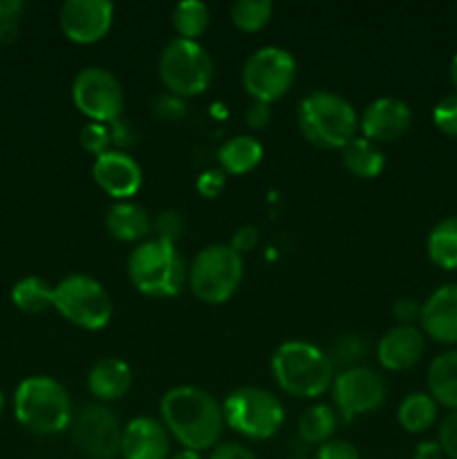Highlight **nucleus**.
I'll use <instances>...</instances> for the list:
<instances>
[{"label":"nucleus","mask_w":457,"mask_h":459,"mask_svg":"<svg viewBox=\"0 0 457 459\" xmlns=\"http://www.w3.org/2000/svg\"><path fill=\"white\" fill-rule=\"evenodd\" d=\"M133 385V370L124 359L108 357L94 363L88 372V390L97 402L108 403L125 397Z\"/></svg>","instance_id":"aec40b11"},{"label":"nucleus","mask_w":457,"mask_h":459,"mask_svg":"<svg viewBox=\"0 0 457 459\" xmlns=\"http://www.w3.org/2000/svg\"><path fill=\"white\" fill-rule=\"evenodd\" d=\"M258 240H260L258 229H255L254 224H242V227H237L236 233H233L231 249L237 251L240 255H245L258 247Z\"/></svg>","instance_id":"ea45409f"},{"label":"nucleus","mask_w":457,"mask_h":459,"mask_svg":"<svg viewBox=\"0 0 457 459\" xmlns=\"http://www.w3.org/2000/svg\"><path fill=\"white\" fill-rule=\"evenodd\" d=\"M264 148L251 134H236L227 139L218 151L220 169L227 175H245L263 161Z\"/></svg>","instance_id":"4be33fe9"},{"label":"nucleus","mask_w":457,"mask_h":459,"mask_svg":"<svg viewBox=\"0 0 457 459\" xmlns=\"http://www.w3.org/2000/svg\"><path fill=\"white\" fill-rule=\"evenodd\" d=\"M22 9L25 4L21 0H0V43L16 39Z\"/></svg>","instance_id":"f704fd0d"},{"label":"nucleus","mask_w":457,"mask_h":459,"mask_svg":"<svg viewBox=\"0 0 457 459\" xmlns=\"http://www.w3.org/2000/svg\"><path fill=\"white\" fill-rule=\"evenodd\" d=\"M451 79H453V85L457 88V52H455V56H453V61H451Z\"/></svg>","instance_id":"49530a36"},{"label":"nucleus","mask_w":457,"mask_h":459,"mask_svg":"<svg viewBox=\"0 0 457 459\" xmlns=\"http://www.w3.org/2000/svg\"><path fill=\"white\" fill-rule=\"evenodd\" d=\"M392 316L397 318V325H415L421 318V303L403 296L392 305Z\"/></svg>","instance_id":"a19ab883"},{"label":"nucleus","mask_w":457,"mask_h":459,"mask_svg":"<svg viewBox=\"0 0 457 459\" xmlns=\"http://www.w3.org/2000/svg\"><path fill=\"white\" fill-rule=\"evenodd\" d=\"M79 143L85 152H90V155L94 157L103 155V152L110 151V143H112L110 126L90 121V124H85L83 128H81Z\"/></svg>","instance_id":"2f4dec72"},{"label":"nucleus","mask_w":457,"mask_h":459,"mask_svg":"<svg viewBox=\"0 0 457 459\" xmlns=\"http://www.w3.org/2000/svg\"><path fill=\"white\" fill-rule=\"evenodd\" d=\"M152 231L157 233V240L177 242L184 233V220L177 211H161L155 220H152Z\"/></svg>","instance_id":"72a5a7b5"},{"label":"nucleus","mask_w":457,"mask_h":459,"mask_svg":"<svg viewBox=\"0 0 457 459\" xmlns=\"http://www.w3.org/2000/svg\"><path fill=\"white\" fill-rule=\"evenodd\" d=\"M121 459H170V433L161 420H130L121 435Z\"/></svg>","instance_id":"f3484780"},{"label":"nucleus","mask_w":457,"mask_h":459,"mask_svg":"<svg viewBox=\"0 0 457 459\" xmlns=\"http://www.w3.org/2000/svg\"><path fill=\"white\" fill-rule=\"evenodd\" d=\"M278 388L296 399H316L332 388L334 366L325 350L307 341H287L272 357Z\"/></svg>","instance_id":"f03ea898"},{"label":"nucleus","mask_w":457,"mask_h":459,"mask_svg":"<svg viewBox=\"0 0 457 459\" xmlns=\"http://www.w3.org/2000/svg\"><path fill=\"white\" fill-rule=\"evenodd\" d=\"M428 394L442 406L457 411V350H446L430 361Z\"/></svg>","instance_id":"5701e85b"},{"label":"nucleus","mask_w":457,"mask_h":459,"mask_svg":"<svg viewBox=\"0 0 457 459\" xmlns=\"http://www.w3.org/2000/svg\"><path fill=\"white\" fill-rule=\"evenodd\" d=\"M437 406L439 403L428 393H410L399 403L397 420L408 433H426L437 420Z\"/></svg>","instance_id":"393cba45"},{"label":"nucleus","mask_w":457,"mask_h":459,"mask_svg":"<svg viewBox=\"0 0 457 459\" xmlns=\"http://www.w3.org/2000/svg\"><path fill=\"white\" fill-rule=\"evenodd\" d=\"M161 424L186 451H209L224 433V411L218 399L197 385H175L161 397Z\"/></svg>","instance_id":"f257e3e1"},{"label":"nucleus","mask_w":457,"mask_h":459,"mask_svg":"<svg viewBox=\"0 0 457 459\" xmlns=\"http://www.w3.org/2000/svg\"><path fill=\"white\" fill-rule=\"evenodd\" d=\"M106 229L119 242H143L152 231V220L148 211L134 202H115L106 213Z\"/></svg>","instance_id":"412c9836"},{"label":"nucleus","mask_w":457,"mask_h":459,"mask_svg":"<svg viewBox=\"0 0 457 459\" xmlns=\"http://www.w3.org/2000/svg\"><path fill=\"white\" fill-rule=\"evenodd\" d=\"M242 88L254 101L272 106L289 92L296 81V58L278 45L255 49L242 65Z\"/></svg>","instance_id":"9d476101"},{"label":"nucleus","mask_w":457,"mask_h":459,"mask_svg":"<svg viewBox=\"0 0 457 459\" xmlns=\"http://www.w3.org/2000/svg\"><path fill=\"white\" fill-rule=\"evenodd\" d=\"M330 390L336 411L343 415L345 421L379 411L385 402V393H388L379 372L366 366L341 370L332 381Z\"/></svg>","instance_id":"ddd939ff"},{"label":"nucleus","mask_w":457,"mask_h":459,"mask_svg":"<svg viewBox=\"0 0 457 459\" xmlns=\"http://www.w3.org/2000/svg\"><path fill=\"white\" fill-rule=\"evenodd\" d=\"M3 408H4V394L0 393V415H3Z\"/></svg>","instance_id":"de8ad7c7"},{"label":"nucleus","mask_w":457,"mask_h":459,"mask_svg":"<svg viewBox=\"0 0 457 459\" xmlns=\"http://www.w3.org/2000/svg\"><path fill=\"white\" fill-rule=\"evenodd\" d=\"M442 446L437 444V439H426V442H419L415 448V455L412 459H442Z\"/></svg>","instance_id":"c03bdc74"},{"label":"nucleus","mask_w":457,"mask_h":459,"mask_svg":"<svg viewBox=\"0 0 457 459\" xmlns=\"http://www.w3.org/2000/svg\"><path fill=\"white\" fill-rule=\"evenodd\" d=\"M433 121L444 134L457 137V92L439 99L437 106L433 108Z\"/></svg>","instance_id":"473e14b6"},{"label":"nucleus","mask_w":457,"mask_h":459,"mask_svg":"<svg viewBox=\"0 0 457 459\" xmlns=\"http://www.w3.org/2000/svg\"><path fill=\"white\" fill-rule=\"evenodd\" d=\"M245 121L251 130H264L272 124V106L263 101H251L245 112Z\"/></svg>","instance_id":"79ce46f5"},{"label":"nucleus","mask_w":457,"mask_h":459,"mask_svg":"<svg viewBox=\"0 0 457 459\" xmlns=\"http://www.w3.org/2000/svg\"><path fill=\"white\" fill-rule=\"evenodd\" d=\"M316 459H361L354 444L345 442V439H330V442L318 446Z\"/></svg>","instance_id":"58836bf2"},{"label":"nucleus","mask_w":457,"mask_h":459,"mask_svg":"<svg viewBox=\"0 0 457 459\" xmlns=\"http://www.w3.org/2000/svg\"><path fill=\"white\" fill-rule=\"evenodd\" d=\"M426 251L437 267L457 269V215H446L430 229Z\"/></svg>","instance_id":"a878e982"},{"label":"nucleus","mask_w":457,"mask_h":459,"mask_svg":"<svg viewBox=\"0 0 457 459\" xmlns=\"http://www.w3.org/2000/svg\"><path fill=\"white\" fill-rule=\"evenodd\" d=\"M128 278L143 296L173 299L186 287L188 267L173 242L151 238L130 251Z\"/></svg>","instance_id":"20e7f679"},{"label":"nucleus","mask_w":457,"mask_h":459,"mask_svg":"<svg viewBox=\"0 0 457 459\" xmlns=\"http://www.w3.org/2000/svg\"><path fill=\"white\" fill-rule=\"evenodd\" d=\"M363 354H366V343H363L361 336L343 334L332 343L327 357H330L332 366L334 368L339 366L341 370H348V368H354V363H357Z\"/></svg>","instance_id":"7c9ffc66"},{"label":"nucleus","mask_w":457,"mask_h":459,"mask_svg":"<svg viewBox=\"0 0 457 459\" xmlns=\"http://www.w3.org/2000/svg\"><path fill=\"white\" fill-rule=\"evenodd\" d=\"M298 128L314 146L341 151L357 137L358 115L352 103L341 94L314 90L305 94L298 106Z\"/></svg>","instance_id":"39448f33"},{"label":"nucleus","mask_w":457,"mask_h":459,"mask_svg":"<svg viewBox=\"0 0 457 459\" xmlns=\"http://www.w3.org/2000/svg\"><path fill=\"white\" fill-rule=\"evenodd\" d=\"M227 178L228 175L224 173L222 169L204 170V173H200V178H197L195 182L197 193H200L202 197H206V200H213V197H218L220 193L224 191V186H227Z\"/></svg>","instance_id":"4c0bfd02"},{"label":"nucleus","mask_w":457,"mask_h":459,"mask_svg":"<svg viewBox=\"0 0 457 459\" xmlns=\"http://www.w3.org/2000/svg\"><path fill=\"white\" fill-rule=\"evenodd\" d=\"M152 115L161 121H179L186 115V101L175 94H161L152 101Z\"/></svg>","instance_id":"c9c22d12"},{"label":"nucleus","mask_w":457,"mask_h":459,"mask_svg":"<svg viewBox=\"0 0 457 459\" xmlns=\"http://www.w3.org/2000/svg\"><path fill=\"white\" fill-rule=\"evenodd\" d=\"M341 160H343V166L354 175V178L361 179H372L384 170L385 155L379 148V143L370 142L361 134V137H354L352 142L345 143L341 148Z\"/></svg>","instance_id":"b1692460"},{"label":"nucleus","mask_w":457,"mask_h":459,"mask_svg":"<svg viewBox=\"0 0 457 459\" xmlns=\"http://www.w3.org/2000/svg\"><path fill=\"white\" fill-rule=\"evenodd\" d=\"M412 124V110L403 99L379 97L367 103L358 119V128L366 139L375 143H390L401 137Z\"/></svg>","instance_id":"2eb2a0df"},{"label":"nucleus","mask_w":457,"mask_h":459,"mask_svg":"<svg viewBox=\"0 0 457 459\" xmlns=\"http://www.w3.org/2000/svg\"><path fill=\"white\" fill-rule=\"evenodd\" d=\"M437 444L446 457L457 459V411H451L442 420L437 430Z\"/></svg>","instance_id":"e433bc0d"},{"label":"nucleus","mask_w":457,"mask_h":459,"mask_svg":"<svg viewBox=\"0 0 457 459\" xmlns=\"http://www.w3.org/2000/svg\"><path fill=\"white\" fill-rule=\"evenodd\" d=\"M273 16V4L269 0H237L231 4V22L240 31L264 30Z\"/></svg>","instance_id":"c756f323"},{"label":"nucleus","mask_w":457,"mask_h":459,"mask_svg":"<svg viewBox=\"0 0 457 459\" xmlns=\"http://www.w3.org/2000/svg\"><path fill=\"white\" fill-rule=\"evenodd\" d=\"M245 276V263L231 245H209L188 264V290L206 305H222L231 299Z\"/></svg>","instance_id":"423d86ee"},{"label":"nucleus","mask_w":457,"mask_h":459,"mask_svg":"<svg viewBox=\"0 0 457 459\" xmlns=\"http://www.w3.org/2000/svg\"><path fill=\"white\" fill-rule=\"evenodd\" d=\"M13 415L34 435H58L70 429L74 412L65 385L54 377H27L13 393Z\"/></svg>","instance_id":"7ed1b4c3"},{"label":"nucleus","mask_w":457,"mask_h":459,"mask_svg":"<svg viewBox=\"0 0 457 459\" xmlns=\"http://www.w3.org/2000/svg\"><path fill=\"white\" fill-rule=\"evenodd\" d=\"M12 303L21 312L40 314L54 307V285L40 276H25L12 287Z\"/></svg>","instance_id":"bb28decb"},{"label":"nucleus","mask_w":457,"mask_h":459,"mask_svg":"<svg viewBox=\"0 0 457 459\" xmlns=\"http://www.w3.org/2000/svg\"><path fill=\"white\" fill-rule=\"evenodd\" d=\"M421 332L444 345L457 343V282L437 287L421 303Z\"/></svg>","instance_id":"a211bd4d"},{"label":"nucleus","mask_w":457,"mask_h":459,"mask_svg":"<svg viewBox=\"0 0 457 459\" xmlns=\"http://www.w3.org/2000/svg\"><path fill=\"white\" fill-rule=\"evenodd\" d=\"M115 7L108 0H67L58 12L61 30L72 43L92 45L108 34Z\"/></svg>","instance_id":"4468645a"},{"label":"nucleus","mask_w":457,"mask_h":459,"mask_svg":"<svg viewBox=\"0 0 457 459\" xmlns=\"http://www.w3.org/2000/svg\"><path fill=\"white\" fill-rule=\"evenodd\" d=\"M70 429L74 444L88 457L115 459L121 455L124 426L106 403H90L81 408L72 420Z\"/></svg>","instance_id":"f8f14e48"},{"label":"nucleus","mask_w":457,"mask_h":459,"mask_svg":"<svg viewBox=\"0 0 457 459\" xmlns=\"http://www.w3.org/2000/svg\"><path fill=\"white\" fill-rule=\"evenodd\" d=\"M54 309L81 330H103L112 318V299L92 276L72 273L54 285Z\"/></svg>","instance_id":"1a4fd4ad"},{"label":"nucleus","mask_w":457,"mask_h":459,"mask_svg":"<svg viewBox=\"0 0 457 459\" xmlns=\"http://www.w3.org/2000/svg\"><path fill=\"white\" fill-rule=\"evenodd\" d=\"M211 22V12L202 0H184L173 9V27L177 39L197 40Z\"/></svg>","instance_id":"c85d7f7f"},{"label":"nucleus","mask_w":457,"mask_h":459,"mask_svg":"<svg viewBox=\"0 0 457 459\" xmlns=\"http://www.w3.org/2000/svg\"><path fill=\"white\" fill-rule=\"evenodd\" d=\"M92 178L99 188L115 197L116 202H125L142 188L143 173L137 161L125 151H108L94 157Z\"/></svg>","instance_id":"dca6fc26"},{"label":"nucleus","mask_w":457,"mask_h":459,"mask_svg":"<svg viewBox=\"0 0 457 459\" xmlns=\"http://www.w3.org/2000/svg\"><path fill=\"white\" fill-rule=\"evenodd\" d=\"M336 430V411L327 403H314L300 415L298 435L307 444H325L330 442Z\"/></svg>","instance_id":"cd10ccee"},{"label":"nucleus","mask_w":457,"mask_h":459,"mask_svg":"<svg viewBox=\"0 0 457 459\" xmlns=\"http://www.w3.org/2000/svg\"><path fill=\"white\" fill-rule=\"evenodd\" d=\"M72 101L81 115L97 124H115L124 112L121 81L106 67H83L72 81Z\"/></svg>","instance_id":"9b49d317"},{"label":"nucleus","mask_w":457,"mask_h":459,"mask_svg":"<svg viewBox=\"0 0 457 459\" xmlns=\"http://www.w3.org/2000/svg\"><path fill=\"white\" fill-rule=\"evenodd\" d=\"M424 332L415 325H394L376 343V359L390 372H401L417 366L424 357Z\"/></svg>","instance_id":"6ab92c4d"},{"label":"nucleus","mask_w":457,"mask_h":459,"mask_svg":"<svg viewBox=\"0 0 457 459\" xmlns=\"http://www.w3.org/2000/svg\"><path fill=\"white\" fill-rule=\"evenodd\" d=\"M170 459H204V457H202V453L186 451V448H182V451H177L175 455H170Z\"/></svg>","instance_id":"a18cd8bd"},{"label":"nucleus","mask_w":457,"mask_h":459,"mask_svg":"<svg viewBox=\"0 0 457 459\" xmlns=\"http://www.w3.org/2000/svg\"><path fill=\"white\" fill-rule=\"evenodd\" d=\"M209 459H258L251 448L237 442H220L218 446L211 448Z\"/></svg>","instance_id":"37998d69"},{"label":"nucleus","mask_w":457,"mask_h":459,"mask_svg":"<svg viewBox=\"0 0 457 459\" xmlns=\"http://www.w3.org/2000/svg\"><path fill=\"white\" fill-rule=\"evenodd\" d=\"M157 70L161 83L170 94L182 99L197 97L209 88L213 79V58L197 40H184L175 36L161 49Z\"/></svg>","instance_id":"6e6552de"},{"label":"nucleus","mask_w":457,"mask_h":459,"mask_svg":"<svg viewBox=\"0 0 457 459\" xmlns=\"http://www.w3.org/2000/svg\"><path fill=\"white\" fill-rule=\"evenodd\" d=\"M222 411L228 429L254 442L273 437L285 421V406L278 394L258 385L233 390L222 403Z\"/></svg>","instance_id":"0eeeda50"}]
</instances>
